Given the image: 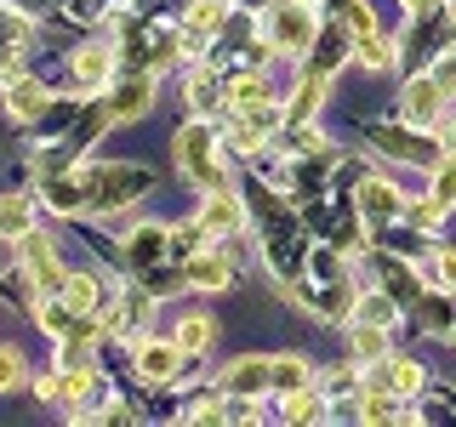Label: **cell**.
<instances>
[{
    "mask_svg": "<svg viewBox=\"0 0 456 427\" xmlns=\"http://www.w3.org/2000/svg\"><path fill=\"white\" fill-rule=\"evenodd\" d=\"M451 336H456V325H451Z\"/></svg>",
    "mask_w": 456,
    "mask_h": 427,
    "instance_id": "d590c367",
    "label": "cell"
},
{
    "mask_svg": "<svg viewBox=\"0 0 456 427\" xmlns=\"http://www.w3.org/2000/svg\"><path fill=\"white\" fill-rule=\"evenodd\" d=\"M183 370V342H137V376L142 382H171Z\"/></svg>",
    "mask_w": 456,
    "mask_h": 427,
    "instance_id": "277c9868",
    "label": "cell"
},
{
    "mask_svg": "<svg viewBox=\"0 0 456 427\" xmlns=\"http://www.w3.org/2000/svg\"><path fill=\"white\" fill-rule=\"evenodd\" d=\"M394 382H399V388H405V393H417V388H422V370L399 359V365H394Z\"/></svg>",
    "mask_w": 456,
    "mask_h": 427,
    "instance_id": "4dcf8cb0",
    "label": "cell"
},
{
    "mask_svg": "<svg viewBox=\"0 0 456 427\" xmlns=\"http://www.w3.org/2000/svg\"><path fill=\"white\" fill-rule=\"evenodd\" d=\"M154 103V80L149 75H137V80H126L120 85V97H114V109H109V120H137L142 109Z\"/></svg>",
    "mask_w": 456,
    "mask_h": 427,
    "instance_id": "ba28073f",
    "label": "cell"
},
{
    "mask_svg": "<svg viewBox=\"0 0 456 427\" xmlns=\"http://www.w3.org/2000/svg\"><path fill=\"white\" fill-rule=\"evenodd\" d=\"M46 103H52V97H46V85H40V80H12V97H6L12 120H35Z\"/></svg>",
    "mask_w": 456,
    "mask_h": 427,
    "instance_id": "30bf717a",
    "label": "cell"
},
{
    "mask_svg": "<svg viewBox=\"0 0 456 427\" xmlns=\"http://www.w3.org/2000/svg\"><path fill=\"white\" fill-rule=\"evenodd\" d=\"M268 40H274L280 52H303L314 40V12L308 0H280L274 12H268Z\"/></svg>",
    "mask_w": 456,
    "mask_h": 427,
    "instance_id": "6da1fadb",
    "label": "cell"
},
{
    "mask_svg": "<svg viewBox=\"0 0 456 427\" xmlns=\"http://www.w3.org/2000/svg\"><path fill=\"white\" fill-rule=\"evenodd\" d=\"M360 319L388 331V325H394V296H370V302H360Z\"/></svg>",
    "mask_w": 456,
    "mask_h": 427,
    "instance_id": "484cf974",
    "label": "cell"
},
{
    "mask_svg": "<svg viewBox=\"0 0 456 427\" xmlns=\"http://www.w3.org/2000/svg\"><path fill=\"white\" fill-rule=\"evenodd\" d=\"M360 57H365L370 68H388V63H394V40L382 35V28H370V35H365V52H360Z\"/></svg>",
    "mask_w": 456,
    "mask_h": 427,
    "instance_id": "7402d4cb",
    "label": "cell"
},
{
    "mask_svg": "<svg viewBox=\"0 0 456 427\" xmlns=\"http://www.w3.org/2000/svg\"><path fill=\"white\" fill-rule=\"evenodd\" d=\"M445 149H451V154H456V125H445Z\"/></svg>",
    "mask_w": 456,
    "mask_h": 427,
    "instance_id": "e575fe53",
    "label": "cell"
},
{
    "mask_svg": "<svg viewBox=\"0 0 456 427\" xmlns=\"http://www.w3.org/2000/svg\"><path fill=\"white\" fill-rule=\"evenodd\" d=\"M177 160H183V171H189L194 182H206V189H228V182L217 177V165H211V125H183L177 132Z\"/></svg>",
    "mask_w": 456,
    "mask_h": 427,
    "instance_id": "7a4b0ae2",
    "label": "cell"
},
{
    "mask_svg": "<svg viewBox=\"0 0 456 427\" xmlns=\"http://www.w3.org/2000/svg\"><path fill=\"white\" fill-rule=\"evenodd\" d=\"M189 97H194V109H211V103H217V80H211V75H200V80L189 85Z\"/></svg>",
    "mask_w": 456,
    "mask_h": 427,
    "instance_id": "f1b7e54d",
    "label": "cell"
},
{
    "mask_svg": "<svg viewBox=\"0 0 456 427\" xmlns=\"http://www.w3.org/2000/svg\"><path fill=\"white\" fill-rule=\"evenodd\" d=\"M268 376H274V393H297V388H308V365L297 359V353H280V359H268Z\"/></svg>",
    "mask_w": 456,
    "mask_h": 427,
    "instance_id": "8fae6325",
    "label": "cell"
},
{
    "mask_svg": "<svg viewBox=\"0 0 456 427\" xmlns=\"http://www.w3.org/2000/svg\"><path fill=\"white\" fill-rule=\"evenodd\" d=\"M149 319H154V296L137 291V296H126V302H120V313H114L109 325H114V331H137V325H149Z\"/></svg>",
    "mask_w": 456,
    "mask_h": 427,
    "instance_id": "2e32d148",
    "label": "cell"
},
{
    "mask_svg": "<svg viewBox=\"0 0 456 427\" xmlns=\"http://www.w3.org/2000/svg\"><path fill=\"white\" fill-rule=\"evenodd\" d=\"M63 302L75 308V313H92V308H103V291H97V279L69 274V285H63Z\"/></svg>",
    "mask_w": 456,
    "mask_h": 427,
    "instance_id": "5bb4252c",
    "label": "cell"
},
{
    "mask_svg": "<svg viewBox=\"0 0 456 427\" xmlns=\"http://www.w3.org/2000/svg\"><path fill=\"white\" fill-rule=\"evenodd\" d=\"M0 234H6V239H23L28 234V199L23 194H6V199H0Z\"/></svg>",
    "mask_w": 456,
    "mask_h": 427,
    "instance_id": "e0dca14e",
    "label": "cell"
},
{
    "mask_svg": "<svg viewBox=\"0 0 456 427\" xmlns=\"http://www.w3.org/2000/svg\"><path fill=\"white\" fill-rule=\"evenodd\" d=\"M217 388H223L228 399H246V405H251V399H263V393H274L268 359H256V353H251V359H234V365L217 376Z\"/></svg>",
    "mask_w": 456,
    "mask_h": 427,
    "instance_id": "3957f363",
    "label": "cell"
},
{
    "mask_svg": "<svg viewBox=\"0 0 456 427\" xmlns=\"http://www.w3.org/2000/svg\"><path fill=\"white\" fill-rule=\"evenodd\" d=\"M399 6H405V12H428V0H399Z\"/></svg>",
    "mask_w": 456,
    "mask_h": 427,
    "instance_id": "836d02e7",
    "label": "cell"
},
{
    "mask_svg": "<svg viewBox=\"0 0 456 427\" xmlns=\"http://www.w3.org/2000/svg\"><path fill=\"white\" fill-rule=\"evenodd\" d=\"M109 46H86V52H75V75L86 80V85H103L109 80Z\"/></svg>",
    "mask_w": 456,
    "mask_h": 427,
    "instance_id": "9a60e30c",
    "label": "cell"
},
{
    "mask_svg": "<svg viewBox=\"0 0 456 427\" xmlns=\"http://www.w3.org/2000/svg\"><path fill=\"white\" fill-rule=\"evenodd\" d=\"M285 416H291V422H314V416H325V399L308 393V388H297V393H285Z\"/></svg>",
    "mask_w": 456,
    "mask_h": 427,
    "instance_id": "d6986e66",
    "label": "cell"
},
{
    "mask_svg": "<svg viewBox=\"0 0 456 427\" xmlns=\"http://www.w3.org/2000/svg\"><path fill=\"white\" fill-rule=\"evenodd\" d=\"M360 211L370 222H388V217H399V194L388 189V182L370 177V182H360Z\"/></svg>",
    "mask_w": 456,
    "mask_h": 427,
    "instance_id": "9c48e42d",
    "label": "cell"
},
{
    "mask_svg": "<svg viewBox=\"0 0 456 427\" xmlns=\"http://www.w3.org/2000/svg\"><path fill=\"white\" fill-rule=\"evenodd\" d=\"M348 23H354V35H370V28H377V18H370V6H348Z\"/></svg>",
    "mask_w": 456,
    "mask_h": 427,
    "instance_id": "1f68e13d",
    "label": "cell"
},
{
    "mask_svg": "<svg viewBox=\"0 0 456 427\" xmlns=\"http://www.w3.org/2000/svg\"><path fill=\"white\" fill-rule=\"evenodd\" d=\"M434 199L439 205H456V154L439 160V177H434Z\"/></svg>",
    "mask_w": 456,
    "mask_h": 427,
    "instance_id": "d4e9b609",
    "label": "cell"
},
{
    "mask_svg": "<svg viewBox=\"0 0 456 427\" xmlns=\"http://www.w3.org/2000/svg\"><path fill=\"white\" fill-rule=\"evenodd\" d=\"M320 97H325V75H308V80H303V92H297V103L285 109V120H291V125H303L308 114H314V103H320Z\"/></svg>",
    "mask_w": 456,
    "mask_h": 427,
    "instance_id": "ac0fdd59",
    "label": "cell"
},
{
    "mask_svg": "<svg viewBox=\"0 0 456 427\" xmlns=\"http://www.w3.org/2000/svg\"><path fill=\"white\" fill-rule=\"evenodd\" d=\"M434 85L445 97H456V57H439V68H434Z\"/></svg>",
    "mask_w": 456,
    "mask_h": 427,
    "instance_id": "f546056e",
    "label": "cell"
},
{
    "mask_svg": "<svg viewBox=\"0 0 456 427\" xmlns=\"http://www.w3.org/2000/svg\"><path fill=\"white\" fill-rule=\"evenodd\" d=\"M69 313H75V308H69V302H63V296H46V302H40V308H35V319H40V325H46V331H69Z\"/></svg>",
    "mask_w": 456,
    "mask_h": 427,
    "instance_id": "603a6c76",
    "label": "cell"
},
{
    "mask_svg": "<svg viewBox=\"0 0 456 427\" xmlns=\"http://www.w3.org/2000/svg\"><path fill=\"white\" fill-rule=\"evenodd\" d=\"M23 382V353L18 348H0V393H12Z\"/></svg>",
    "mask_w": 456,
    "mask_h": 427,
    "instance_id": "cb8c5ba5",
    "label": "cell"
},
{
    "mask_svg": "<svg viewBox=\"0 0 456 427\" xmlns=\"http://www.w3.org/2000/svg\"><path fill=\"white\" fill-rule=\"evenodd\" d=\"M194 285V291H223L228 279H234V268H228V256H217V251H200V256H189V274H183Z\"/></svg>",
    "mask_w": 456,
    "mask_h": 427,
    "instance_id": "52a82bcc",
    "label": "cell"
},
{
    "mask_svg": "<svg viewBox=\"0 0 456 427\" xmlns=\"http://www.w3.org/2000/svg\"><path fill=\"white\" fill-rule=\"evenodd\" d=\"M405 217L417 222V228H439V217H445V205H439V199H417V205H411Z\"/></svg>",
    "mask_w": 456,
    "mask_h": 427,
    "instance_id": "83f0119b",
    "label": "cell"
},
{
    "mask_svg": "<svg viewBox=\"0 0 456 427\" xmlns=\"http://www.w3.org/2000/svg\"><path fill=\"white\" fill-rule=\"evenodd\" d=\"M439 109H445V92H439L434 80H411V92H405V120H411V125H445V120H439Z\"/></svg>",
    "mask_w": 456,
    "mask_h": 427,
    "instance_id": "8992f818",
    "label": "cell"
},
{
    "mask_svg": "<svg viewBox=\"0 0 456 427\" xmlns=\"http://www.w3.org/2000/svg\"><path fill=\"white\" fill-rule=\"evenodd\" d=\"M217 18H223V6H217V0H194L189 28H194V35H211V23H217Z\"/></svg>",
    "mask_w": 456,
    "mask_h": 427,
    "instance_id": "4316f807",
    "label": "cell"
},
{
    "mask_svg": "<svg viewBox=\"0 0 456 427\" xmlns=\"http://www.w3.org/2000/svg\"><path fill=\"white\" fill-rule=\"evenodd\" d=\"M200 228H206V234H240V228H246V205L217 189L206 199V211H200Z\"/></svg>",
    "mask_w": 456,
    "mask_h": 427,
    "instance_id": "5b68a950",
    "label": "cell"
},
{
    "mask_svg": "<svg viewBox=\"0 0 456 427\" xmlns=\"http://www.w3.org/2000/svg\"><path fill=\"white\" fill-rule=\"evenodd\" d=\"M354 353H360V359H382V353H388L382 325H365V319H360V331H354Z\"/></svg>",
    "mask_w": 456,
    "mask_h": 427,
    "instance_id": "44dd1931",
    "label": "cell"
},
{
    "mask_svg": "<svg viewBox=\"0 0 456 427\" xmlns=\"http://www.w3.org/2000/svg\"><path fill=\"white\" fill-rule=\"evenodd\" d=\"M160 246H171V234L166 228H154V222H142L132 239H126V251H132V262H160Z\"/></svg>",
    "mask_w": 456,
    "mask_h": 427,
    "instance_id": "7c38bea8",
    "label": "cell"
},
{
    "mask_svg": "<svg viewBox=\"0 0 456 427\" xmlns=\"http://www.w3.org/2000/svg\"><path fill=\"white\" fill-rule=\"evenodd\" d=\"M439 279H445L451 291H456V251H445V256H439Z\"/></svg>",
    "mask_w": 456,
    "mask_h": 427,
    "instance_id": "d6a6232c",
    "label": "cell"
},
{
    "mask_svg": "<svg viewBox=\"0 0 456 427\" xmlns=\"http://www.w3.org/2000/svg\"><path fill=\"white\" fill-rule=\"evenodd\" d=\"M263 97H268V85L256 80V75H240L234 85H228V103H234V109H256Z\"/></svg>",
    "mask_w": 456,
    "mask_h": 427,
    "instance_id": "ffe728a7",
    "label": "cell"
},
{
    "mask_svg": "<svg viewBox=\"0 0 456 427\" xmlns=\"http://www.w3.org/2000/svg\"><path fill=\"white\" fill-rule=\"evenodd\" d=\"M211 336H217V325H211L206 313H189V319L177 325V342H183V353H206V348H211Z\"/></svg>",
    "mask_w": 456,
    "mask_h": 427,
    "instance_id": "4fadbf2b",
    "label": "cell"
}]
</instances>
